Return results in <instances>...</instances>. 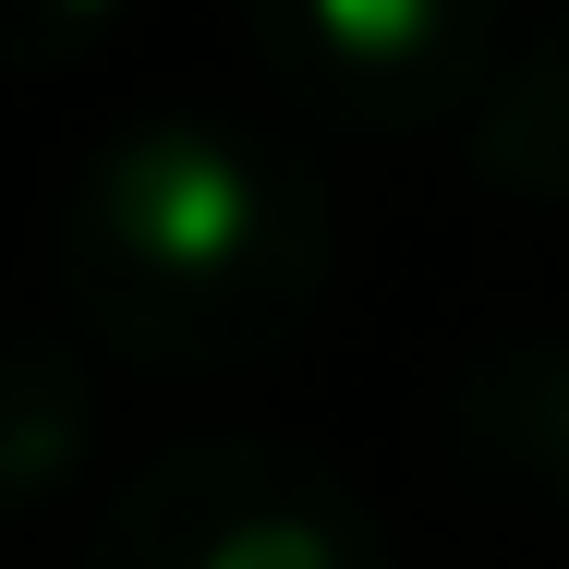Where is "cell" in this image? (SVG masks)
<instances>
[{
    "mask_svg": "<svg viewBox=\"0 0 569 569\" xmlns=\"http://www.w3.org/2000/svg\"><path fill=\"white\" fill-rule=\"evenodd\" d=\"M340 267L328 182L230 110H133L86 146L49 279L61 316L133 376H254L316 328Z\"/></svg>",
    "mask_w": 569,
    "mask_h": 569,
    "instance_id": "6da1fadb",
    "label": "cell"
},
{
    "mask_svg": "<svg viewBox=\"0 0 569 569\" xmlns=\"http://www.w3.org/2000/svg\"><path fill=\"white\" fill-rule=\"evenodd\" d=\"M73 569H388V533L316 449L194 437L98 509Z\"/></svg>",
    "mask_w": 569,
    "mask_h": 569,
    "instance_id": "7a4b0ae2",
    "label": "cell"
},
{
    "mask_svg": "<svg viewBox=\"0 0 569 569\" xmlns=\"http://www.w3.org/2000/svg\"><path fill=\"white\" fill-rule=\"evenodd\" d=\"M267 86L328 133L472 121L497 86V0H242Z\"/></svg>",
    "mask_w": 569,
    "mask_h": 569,
    "instance_id": "3957f363",
    "label": "cell"
},
{
    "mask_svg": "<svg viewBox=\"0 0 569 569\" xmlns=\"http://www.w3.org/2000/svg\"><path fill=\"white\" fill-rule=\"evenodd\" d=\"M449 472L460 485H497L509 509L569 521V340H497L460 363L449 412Z\"/></svg>",
    "mask_w": 569,
    "mask_h": 569,
    "instance_id": "277c9868",
    "label": "cell"
},
{
    "mask_svg": "<svg viewBox=\"0 0 569 569\" xmlns=\"http://www.w3.org/2000/svg\"><path fill=\"white\" fill-rule=\"evenodd\" d=\"M472 170L521 207H569V0L497 61V86L472 110Z\"/></svg>",
    "mask_w": 569,
    "mask_h": 569,
    "instance_id": "5b68a950",
    "label": "cell"
},
{
    "mask_svg": "<svg viewBox=\"0 0 569 569\" xmlns=\"http://www.w3.org/2000/svg\"><path fill=\"white\" fill-rule=\"evenodd\" d=\"M133 0H12V49H24V73H61L73 49H98Z\"/></svg>",
    "mask_w": 569,
    "mask_h": 569,
    "instance_id": "8992f818",
    "label": "cell"
}]
</instances>
